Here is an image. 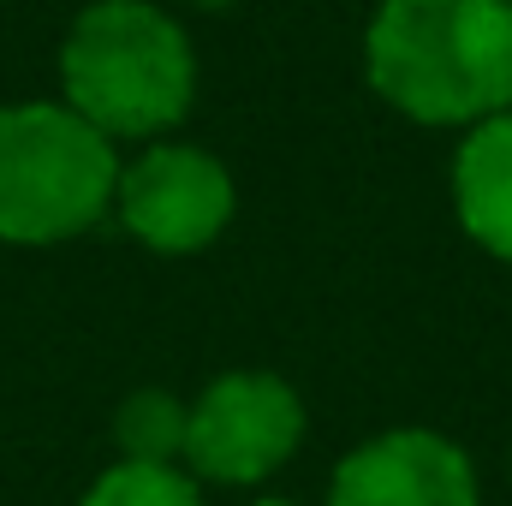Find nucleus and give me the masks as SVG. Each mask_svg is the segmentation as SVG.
I'll list each match as a JSON object with an SVG mask.
<instances>
[{"label":"nucleus","instance_id":"1","mask_svg":"<svg viewBox=\"0 0 512 506\" xmlns=\"http://www.w3.org/2000/svg\"><path fill=\"white\" fill-rule=\"evenodd\" d=\"M364 72L417 126H483L512 108V0H382Z\"/></svg>","mask_w":512,"mask_h":506},{"label":"nucleus","instance_id":"2","mask_svg":"<svg viewBox=\"0 0 512 506\" xmlns=\"http://www.w3.org/2000/svg\"><path fill=\"white\" fill-rule=\"evenodd\" d=\"M60 84L78 120L114 137H161L191 114L197 54L185 24L149 0H96L60 42Z\"/></svg>","mask_w":512,"mask_h":506},{"label":"nucleus","instance_id":"3","mask_svg":"<svg viewBox=\"0 0 512 506\" xmlns=\"http://www.w3.org/2000/svg\"><path fill=\"white\" fill-rule=\"evenodd\" d=\"M120 155L66 102L0 108V239L60 245L114 209Z\"/></svg>","mask_w":512,"mask_h":506},{"label":"nucleus","instance_id":"4","mask_svg":"<svg viewBox=\"0 0 512 506\" xmlns=\"http://www.w3.org/2000/svg\"><path fill=\"white\" fill-rule=\"evenodd\" d=\"M304 441V399L298 387L268 370H227L215 376L191 417H185V459L197 477L251 489L274 477Z\"/></svg>","mask_w":512,"mask_h":506},{"label":"nucleus","instance_id":"5","mask_svg":"<svg viewBox=\"0 0 512 506\" xmlns=\"http://www.w3.org/2000/svg\"><path fill=\"white\" fill-rule=\"evenodd\" d=\"M114 209L137 245L161 256H197L233 227L239 191L221 155L197 143H155L131 167H120Z\"/></svg>","mask_w":512,"mask_h":506},{"label":"nucleus","instance_id":"6","mask_svg":"<svg viewBox=\"0 0 512 506\" xmlns=\"http://www.w3.org/2000/svg\"><path fill=\"white\" fill-rule=\"evenodd\" d=\"M328 506H477V465L441 429H387L334 465Z\"/></svg>","mask_w":512,"mask_h":506},{"label":"nucleus","instance_id":"7","mask_svg":"<svg viewBox=\"0 0 512 506\" xmlns=\"http://www.w3.org/2000/svg\"><path fill=\"white\" fill-rule=\"evenodd\" d=\"M453 209L483 251L512 262V108L465 131L453 155Z\"/></svg>","mask_w":512,"mask_h":506},{"label":"nucleus","instance_id":"8","mask_svg":"<svg viewBox=\"0 0 512 506\" xmlns=\"http://www.w3.org/2000/svg\"><path fill=\"white\" fill-rule=\"evenodd\" d=\"M185 417L191 411L173 393L137 387L126 405H120V417H114V441H120V453L137 459V465H173L185 453Z\"/></svg>","mask_w":512,"mask_h":506},{"label":"nucleus","instance_id":"9","mask_svg":"<svg viewBox=\"0 0 512 506\" xmlns=\"http://www.w3.org/2000/svg\"><path fill=\"white\" fill-rule=\"evenodd\" d=\"M78 506H203L197 483L179 471V465H137V459H120L108 465L90 495Z\"/></svg>","mask_w":512,"mask_h":506},{"label":"nucleus","instance_id":"10","mask_svg":"<svg viewBox=\"0 0 512 506\" xmlns=\"http://www.w3.org/2000/svg\"><path fill=\"white\" fill-rule=\"evenodd\" d=\"M191 6H203V12H227L233 0H191Z\"/></svg>","mask_w":512,"mask_h":506},{"label":"nucleus","instance_id":"11","mask_svg":"<svg viewBox=\"0 0 512 506\" xmlns=\"http://www.w3.org/2000/svg\"><path fill=\"white\" fill-rule=\"evenodd\" d=\"M251 506H298V501H251Z\"/></svg>","mask_w":512,"mask_h":506}]
</instances>
